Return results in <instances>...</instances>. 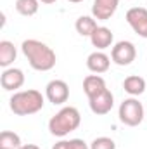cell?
Returning a JSON list of instances; mask_svg holds the SVG:
<instances>
[{"label": "cell", "mask_w": 147, "mask_h": 149, "mask_svg": "<svg viewBox=\"0 0 147 149\" xmlns=\"http://www.w3.org/2000/svg\"><path fill=\"white\" fill-rule=\"evenodd\" d=\"M21 50L26 56L30 66L37 71H50L55 66V52L43 42L28 38L21 43Z\"/></svg>", "instance_id": "cell-1"}, {"label": "cell", "mask_w": 147, "mask_h": 149, "mask_svg": "<svg viewBox=\"0 0 147 149\" xmlns=\"http://www.w3.org/2000/svg\"><path fill=\"white\" fill-rule=\"evenodd\" d=\"M43 95L42 92H38L35 88H30V90H21V92H16L10 101H9V106H10V111L17 116H28V114H35L43 108Z\"/></svg>", "instance_id": "cell-2"}, {"label": "cell", "mask_w": 147, "mask_h": 149, "mask_svg": "<svg viewBox=\"0 0 147 149\" xmlns=\"http://www.w3.org/2000/svg\"><path fill=\"white\" fill-rule=\"evenodd\" d=\"M81 123V114L73 106H66L57 111L49 121V130L55 137H66L68 134L74 132Z\"/></svg>", "instance_id": "cell-3"}, {"label": "cell", "mask_w": 147, "mask_h": 149, "mask_svg": "<svg viewBox=\"0 0 147 149\" xmlns=\"http://www.w3.org/2000/svg\"><path fill=\"white\" fill-rule=\"evenodd\" d=\"M118 116H119V121L123 125H126V127H137V125L142 123V120L146 116V111H144L142 102H139V99L130 97V99H125L119 104Z\"/></svg>", "instance_id": "cell-4"}, {"label": "cell", "mask_w": 147, "mask_h": 149, "mask_svg": "<svg viewBox=\"0 0 147 149\" xmlns=\"http://www.w3.org/2000/svg\"><path fill=\"white\" fill-rule=\"evenodd\" d=\"M135 57H137V49L128 40L118 42L111 50V61L118 66H128L135 61Z\"/></svg>", "instance_id": "cell-5"}, {"label": "cell", "mask_w": 147, "mask_h": 149, "mask_svg": "<svg viewBox=\"0 0 147 149\" xmlns=\"http://www.w3.org/2000/svg\"><path fill=\"white\" fill-rule=\"evenodd\" d=\"M126 23L130 28L142 38H147V9L132 7L126 10Z\"/></svg>", "instance_id": "cell-6"}, {"label": "cell", "mask_w": 147, "mask_h": 149, "mask_svg": "<svg viewBox=\"0 0 147 149\" xmlns=\"http://www.w3.org/2000/svg\"><path fill=\"white\" fill-rule=\"evenodd\" d=\"M45 97L55 106V104H64L69 99V87L64 80H52L45 87Z\"/></svg>", "instance_id": "cell-7"}, {"label": "cell", "mask_w": 147, "mask_h": 149, "mask_svg": "<svg viewBox=\"0 0 147 149\" xmlns=\"http://www.w3.org/2000/svg\"><path fill=\"white\" fill-rule=\"evenodd\" d=\"M88 106H90V109H92L94 114H99V116L107 114L112 109V106H114V95H112V92L109 88H106L99 95L90 97L88 99Z\"/></svg>", "instance_id": "cell-8"}, {"label": "cell", "mask_w": 147, "mask_h": 149, "mask_svg": "<svg viewBox=\"0 0 147 149\" xmlns=\"http://www.w3.org/2000/svg\"><path fill=\"white\" fill-rule=\"evenodd\" d=\"M0 85L3 90H17L24 85V73L17 68H5L3 73L0 74Z\"/></svg>", "instance_id": "cell-9"}, {"label": "cell", "mask_w": 147, "mask_h": 149, "mask_svg": "<svg viewBox=\"0 0 147 149\" xmlns=\"http://www.w3.org/2000/svg\"><path fill=\"white\" fill-rule=\"evenodd\" d=\"M118 5H119V0H94L92 14L97 21H107L116 12Z\"/></svg>", "instance_id": "cell-10"}, {"label": "cell", "mask_w": 147, "mask_h": 149, "mask_svg": "<svg viewBox=\"0 0 147 149\" xmlns=\"http://www.w3.org/2000/svg\"><path fill=\"white\" fill-rule=\"evenodd\" d=\"M111 66V57L107 54H104L102 50H95L87 57V68L95 74L106 73Z\"/></svg>", "instance_id": "cell-11"}, {"label": "cell", "mask_w": 147, "mask_h": 149, "mask_svg": "<svg viewBox=\"0 0 147 149\" xmlns=\"http://www.w3.org/2000/svg\"><path fill=\"white\" fill-rule=\"evenodd\" d=\"M107 87H106V80L101 76V74H88L85 80H83V90L87 94V97H95L99 95L101 92H104Z\"/></svg>", "instance_id": "cell-12"}, {"label": "cell", "mask_w": 147, "mask_h": 149, "mask_svg": "<svg viewBox=\"0 0 147 149\" xmlns=\"http://www.w3.org/2000/svg\"><path fill=\"white\" fill-rule=\"evenodd\" d=\"M112 40H114V35H112V31H111L109 28H106V26H99V28L92 33V37H90L92 45H94L97 50H104V49L111 47Z\"/></svg>", "instance_id": "cell-13"}, {"label": "cell", "mask_w": 147, "mask_h": 149, "mask_svg": "<svg viewBox=\"0 0 147 149\" xmlns=\"http://www.w3.org/2000/svg\"><path fill=\"white\" fill-rule=\"evenodd\" d=\"M123 88H125V92L130 94L132 97L140 95V94H144V90H146V80H144L142 76H139V74L126 76L125 81H123Z\"/></svg>", "instance_id": "cell-14"}, {"label": "cell", "mask_w": 147, "mask_h": 149, "mask_svg": "<svg viewBox=\"0 0 147 149\" xmlns=\"http://www.w3.org/2000/svg\"><path fill=\"white\" fill-rule=\"evenodd\" d=\"M16 56H17V50H16L14 43L9 40H2L0 42V66L3 70L9 68L16 61Z\"/></svg>", "instance_id": "cell-15"}, {"label": "cell", "mask_w": 147, "mask_h": 149, "mask_svg": "<svg viewBox=\"0 0 147 149\" xmlns=\"http://www.w3.org/2000/svg\"><path fill=\"white\" fill-rule=\"evenodd\" d=\"M74 28H76V31L81 35V37H92V33L99 28L97 26V21H95V17H90V16H80L78 19H76V23H74Z\"/></svg>", "instance_id": "cell-16"}, {"label": "cell", "mask_w": 147, "mask_h": 149, "mask_svg": "<svg viewBox=\"0 0 147 149\" xmlns=\"http://www.w3.org/2000/svg\"><path fill=\"white\" fill-rule=\"evenodd\" d=\"M21 146V137L16 132L3 130L0 134V149H19Z\"/></svg>", "instance_id": "cell-17"}, {"label": "cell", "mask_w": 147, "mask_h": 149, "mask_svg": "<svg viewBox=\"0 0 147 149\" xmlns=\"http://www.w3.org/2000/svg\"><path fill=\"white\" fill-rule=\"evenodd\" d=\"M40 7V0H16V10L21 16H35Z\"/></svg>", "instance_id": "cell-18"}, {"label": "cell", "mask_w": 147, "mask_h": 149, "mask_svg": "<svg viewBox=\"0 0 147 149\" xmlns=\"http://www.w3.org/2000/svg\"><path fill=\"white\" fill-rule=\"evenodd\" d=\"M52 149H90V148L81 139H69V141H59L57 144H54Z\"/></svg>", "instance_id": "cell-19"}, {"label": "cell", "mask_w": 147, "mask_h": 149, "mask_svg": "<svg viewBox=\"0 0 147 149\" xmlns=\"http://www.w3.org/2000/svg\"><path fill=\"white\" fill-rule=\"evenodd\" d=\"M90 149H116V144L111 137H97L92 141Z\"/></svg>", "instance_id": "cell-20"}, {"label": "cell", "mask_w": 147, "mask_h": 149, "mask_svg": "<svg viewBox=\"0 0 147 149\" xmlns=\"http://www.w3.org/2000/svg\"><path fill=\"white\" fill-rule=\"evenodd\" d=\"M19 149H40V148H38L37 144H23Z\"/></svg>", "instance_id": "cell-21"}, {"label": "cell", "mask_w": 147, "mask_h": 149, "mask_svg": "<svg viewBox=\"0 0 147 149\" xmlns=\"http://www.w3.org/2000/svg\"><path fill=\"white\" fill-rule=\"evenodd\" d=\"M40 2H42V3H47V5H50V3H54L55 0H40Z\"/></svg>", "instance_id": "cell-22"}, {"label": "cell", "mask_w": 147, "mask_h": 149, "mask_svg": "<svg viewBox=\"0 0 147 149\" xmlns=\"http://www.w3.org/2000/svg\"><path fill=\"white\" fill-rule=\"evenodd\" d=\"M68 2H71V3H80V2H83V0H68Z\"/></svg>", "instance_id": "cell-23"}, {"label": "cell", "mask_w": 147, "mask_h": 149, "mask_svg": "<svg viewBox=\"0 0 147 149\" xmlns=\"http://www.w3.org/2000/svg\"><path fill=\"white\" fill-rule=\"evenodd\" d=\"M146 116H147V109H146Z\"/></svg>", "instance_id": "cell-24"}]
</instances>
